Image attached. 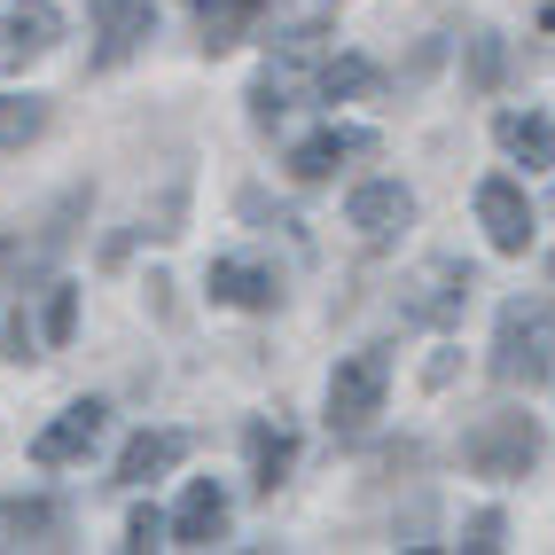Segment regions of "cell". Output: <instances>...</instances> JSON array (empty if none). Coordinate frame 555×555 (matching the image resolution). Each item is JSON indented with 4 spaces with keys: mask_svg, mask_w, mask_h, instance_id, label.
I'll return each mask as SVG.
<instances>
[{
    "mask_svg": "<svg viewBox=\"0 0 555 555\" xmlns=\"http://www.w3.org/2000/svg\"><path fill=\"white\" fill-rule=\"evenodd\" d=\"M555 367V306H508L501 328H493V376L508 391H532L540 376Z\"/></svg>",
    "mask_w": 555,
    "mask_h": 555,
    "instance_id": "1",
    "label": "cell"
},
{
    "mask_svg": "<svg viewBox=\"0 0 555 555\" xmlns=\"http://www.w3.org/2000/svg\"><path fill=\"white\" fill-rule=\"evenodd\" d=\"M540 454H547V438H540L532 415H486V423L462 438V462H469L477 477H493V486H508V477L540 469Z\"/></svg>",
    "mask_w": 555,
    "mask_h": 555,
    "instance_id": "2",
    "label": "cell"
},
{
    "mask_svg": "<svg viewBox=\"0 0 555 555\" xmlns=\"http://www.w3.org/2000/svg\"><path fill=\"white\" fill-rule=\"evenodd\" d=\"M87 211H94V189L79 180V189H63V204L40 219V235H0V282H9V274H40L48 258L70 243V228H79Z\"/></svg>",
    "mask_w": 555,
    "mask_h": 555,
    "instance_id": "3",
    "label": "cell"
},
{
    "mask_svg": "<svg viewBox=\"0 0 555 555\" xmlns=\"http://www.w3.org/2000/svg\"><path fill=\"white\" fill-rule=\"evenodd\" d=\"M87 9H94V70H118L126 55H141L157 40L150 0H87Z\"/></svg>",
    "mask_w": 555,
    "mask_h": 555,
    "instance_id": "4",
    "label": "cell"
},
{
    "mask_svg": "<svg viewBox=\"0 0 555 555\" xmlns=\"http://www.w3.org/2000/svg\"><path fill=\"white\" fill-rule=\"evenodd\" d=\"M384 384H391V360H384V352H352L337 376H328V423H337V430H360V423L384 406Z\"/></svg>",
    "mask_w": 555,
    "mask_h": 555,
    "instance_id": "5",
    "label": "cell"
},
{
    "mask_svg": "<svg viewBox=\"0 0 555 555\" xmlns=\"http://www.w3.org/2000/svg\"><path fill=\"white\" fill-rule=\"evenodd\" d=\"M477 228H486V243L501 250V258H525L532 250V204H525V189L516 180H477Z\"/></svg>",
    "mask_w": 555,
    "mask_h": 555,
    "instance_id": "6",
    "label": "cell"
},
{
    "mask_svg": "<svg viewBox=\"0 0 555 555\" xmlns=\"http://www.w3.org/2000/svg\"><path fill=\"white\" fill-rule=\"evenodd\" d=\"M406 219H415V196H406L399 180H360L352 204H345V228H352L360 243H391Z\"/></svg>",
    "mask_w": 555,
    "mask_h": 555,
    "instance_id": "7",
    "label": "cell"
},
{
    "mask_svg": "<svg viewBox=\"0 0 555 555\" xmlns=\"http://www.w3.org/2000/svg\"><path fill=\"white\" fill-rule=\"evenodd\" d=\"M63 40V9H55V0H16V9L9 16H0V63H40L48 48Z\"/></svg>",
    "mask_w": 555,
    "mask_h": 555,
    "instance_id": "8",
    "label": "cell"
},
{
    "mask_svg": "<svg viewBox=\"0 0 555 555\" xmlns=\"http://www.w3.org/2000/svg\"><path fill=\"white\" fill-rule=\"evenodd\" d=\"M94 438H102V406L79 399V406H63V415H55L40 438H31V462H40V469H63V462L94 454Z\"/></svg>",
    "mask_w": 555,
    "mask_h": 555,
    "instance_id": "9",
    "label": "cell"
},
{
    "mask_svg": "<svg viewBox=\"0 0 555 555\" xmlns=\"http://www.w3.org/2000/svg\"><path fill=\"white\" fill-rule=\"evenodd\" d=\"M469 289H477V274L462 267V258H438V267L415 274V298H406V313H415V321H454V313L469 306Z\"/></svg>",
    "mask_w": 555,
    "mask_h": 555,
    "instance_id": "10",
    "label": "cell"
},
{
    "mask_svg": "<svg viewBox=\"0 0 555 555\" xmlns=\"http://www.w3.org/2000/svg\"><path fill=\"white\" fill-rule=\"evenodd\" d=\"M0 532H9L16 547H63L70 540V516H63V501L16 493V501H0Z\"/></svg>",
    "mask_w": 555,
    "mask_h": 555,
    "instance_id": "11",
    "label": "cell"
},
{
    "mask_svg": "<svg viewBox=\"0 0 555 555\" xmlns=\"http://www.w3.org/2000/svg\"><path fill=\"white\" fill-rule=\"evenodd\" d=\"M211 298L219 306H243V313H274L282 306V282L267 274V267H243V258H211Z\"/></svg>",
    "mask_w": 555,
    "mask_h": 555,
    "instance_id": "12",
    "label": "cell"
},
{
    "mask_svg": "<svg viewBox=\"0 0 555 555\" xmlns=\"http://www.w3.org/2000/svg\"><path fill=\"white\" fill-rule=\"evenodd\" d=\"M172 540H180V547H211V540H228V493H219L211 477H196V486L180 493V508H172Z\"/></svg>",
    "mask_w": 555,
    "mask_h": 555,
    "instance_id": "13",
    "label": "cell"
},
{
    "mask_svg": "<svg viewBox=\"0 0 555 555\" xmlns=\"http://www.w3.org/2000/svg\"><path fill=\"white\" fill-rule=\"evenodd\" d=\"M360 150H376L367 133H352V126H328V133H313V141H298L289 150V180H328L345 157H360Z\"/></svg>",
    "mask_w": 555,
    "mask_h": 555,
    "instance_id": "14",
    "label": "cell"
},
{
    "mask_svg": "<svg viewBox=\"0 0 555 555\" xmlns=\"http://www.w3.org/2000/svg\"><path fill=\"white\" fill-rule=\"evenodd\" d=\"M180 454H189V438H180V430H141V438H126V454H118V486H150V477H165Z\"/></svg>",
    "mask_w": 555,
    "mask_h": 555,
    "instance_id": "15",
    "label": "cell"
},
{
    "mask_svg": "<svg viewBox=\"0 0 555 555\" xmlns=\"http://www.w3.org/2000/svg\"><path fill=\"white\" fill-rule=\"evenodd\" d=\"M289 462H298V438L274 430V423H250V486L274 493L282 477H289Z\"/></svg>",
    "mask_w": 555,
    "mask_h": 555,
    "instance_id": "16",
    "label": "cell"
},
{
    "mask_svg": "<svg viewBox=\"0 0 555 555\" xmlns=\"http://www.w3.org/2000/svg\"><path fill=\"white\" fill-rule=\"evenodd\" d=\"M493 133L508 141L516 157H525V172L555 165V126H547V118H516V109H501V118H493Z\"/></svg>",
    "mask_w": 555,
    "mask_h": 555,
    "instance_id": "17",
    "label": "cell"
},
{
    "mask_svg": "<svg viewBox=\"0 0 555 555\" xmlns=\"http://www.w3.org/2000/svg\"><path fill=\"white\" fill-rule=\"evenodd\" d=\"M48 133V102L40 94H0V150H24V141Z\"/></svg>",
    "mask_w": 555,
    "mask_h": 555,
    "instance_id": "18",
    "label": "cell"
},
{
    "mask_svg": "<svg viewBox=\"0 0 555 555\" xmlns=\"http://www.w3.org/2000/svg\"><path fill=\"white\" fill-rule=\"evenodd\" d=\"M70 328H79V289H70V282H48V313H40V337H48V345H70Z\"/></svg>",
    "mask_w": 555,
    "mask_h": 555,
    "instance_id": "19",
    "label": "cell"
},
{
    "mask_svg": "<svg viewBox=\"0 0 555 555\" xmlns=\"http://www.w3.org/2000/svg\"><path fill=\"white\" fill-rule=\"evenodd\" d=\"M282 118H289V79L267 70V79L250 87V126H282Z\"/></svg>",
    "mask_w": 555,
    "mask_h": 555,
    "instance_id": "20",
    "label": "cell"
},
{
    "mask_svg": "<svg viewBox=\"0 0 555 555\" xmlns=\"http://www.w3.org/2000/svg\"><path fill=\"white\" fill-rule=\"evenodd\" d=\"M360 87H376V63H360V55H345V63H328V70H321V102L360 94Z\"/></svg>",
    "mask_w": 555,
    "mask_h": 555,
    "instance_id": "21",
    "label": "cell"
},
{
    "mask_svg": "<svg viewBox=\"0 0 555 555\" xmlns=\"http://www.w3.org/2000/svg\"><path fill=\"white\" fill-rule=\"evenodd\" d=\"M165 532H172V525H165L157 508H133V516H126V547H133V555H150V547H165Z\"/></svg>",
    "mask_w": 555,
    "mask_h": 555,
    "instance_id": "22",
    "label": "cell"
},
{
    "mask_svg": "<svg viewBox=\"0 0 555 555\" xmlns=\"http://www.w3.org/2000/svg\"><path fill=\"white\" fill-rule=\"evenodd\" d=\"M501 63H508V48H501V40H477V55H469V79H477V87H493V79H501Z\"/></svg>",
    "mask_w": 555,
    "mask_h": 555,
    "instance_id": "23",
    "label": "cell"
},
{
    "mask_svg": "<svg viewBox=\"0 0 555 555\" xmlns=\"http://www.w3.org/2000/svg\"><path fill=\"white\" fill-rule=\"evenodd\" d=\"M462 547H469V555H493V547H501V516H493V508H486V516H469Z\"/></svg>",
    "mask_w": 555,
    "mask_h": 555,
    "instance_id": "24",
    "label": "cell"
},
{
    "mask_svg": "<svg viewBox=\"0 0 555 555\" xmlns=\"http://www.w3.org/2000/svg\"><path fill=\"white\" fill-rule=\"evenodd\" d=\"M540 24H547V31H555V0H547V16H540Z\"/></svg>",
    "mask_w": 555,
    "mask_h": 555,
    "instance_id": "25",
    "label": "cell"
}]
</instances>
